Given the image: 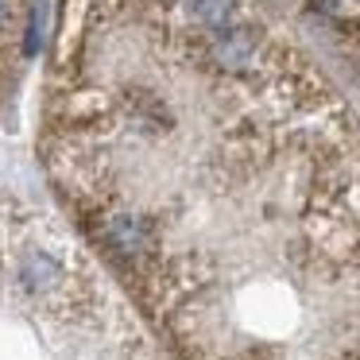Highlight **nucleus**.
<instances>
[{
	"mask_svg": "<svg viewBox=\"0 0 360 360\" xmlns=\"http://www.w3.org/2000/svg\"><path fill=\"white\" fill-rule=\"evenodd\" d=\"M20 287L27 295H55L63 287V264L51 252H27L20 259Z\"/></svg>",
	"mask_w": 360,
	"mask_h": 360,
	"instance_id": "obj_1",
	"label": "nucleus"
},
{
	"mask_svg": "<svg viewBox=\"0 0 360 360\" xmlns=\"http://www.w3.org/2000/svg\"><path fill=\"white\" fill-rule=\"evenodd\" d=\"M186 16L202 27L221 32L229 24V16H233V0H186Z\"/></svg>",
	"mask_w": 360,
	"mask_h": 360,
	"instance_id": "obj_2",
	"label": "nucleus"
}]
</instances>
